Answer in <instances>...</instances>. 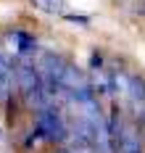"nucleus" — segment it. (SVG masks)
<instances>
[{
    "label": "nucleus",
    "instance_id": "obj_1",
    "mask_svg": "<svg viewBox=\"0 0 145 153\" xmlns=\"http://www.w3.org/2000/svg\"><path fill=\"white\" fill-rule=\"evenodd\" d=\"M13 79H16V95L21 98V103L27 111H37L40 106H45L50 98L48 87L42 82V74L37 69L34 58H24V61H13Z\"/></svg>",
    "mask_w": 145,
    "mask_h": 153
},
{
    "label": "nucleus",
    "instance_id": "obj_5",
    "mask_svg": "<svg viewBox=\"0 0 145 153\" xmlns=\"http://www.w3.org/2000/svg\"><path fill=\"white\" fill-rule=\"evenodd\" d=\"M16 95V79H13V61L0 48V106H8Z\"/></svg>",
    "mask_w": 145,
    "mask_h": 153
},
{
    "label": "nucleus",
    "instance_id": "obj_4",
    "mask_svg": "<svg viewBox=\"0 0 145 153\" xmlns=\"http://www.w3.org/2000/svg\"><path fill=\"white\" fill-rule=\"evenodd\" d=\"M5 48L11 61H24L37 56V37L29 34L27 29H8L5 32Z\"/></svg>",
    "mask_w": 145,
    "mask_h": 153
},
{
    "label": "nucleus",
    "instance_id": "obj_6",
    "mask_svg": "<svg viewBox=\"0 0 145 153\" xmlns=\"http://www.w3.org/2000/svg\"><path fill=\"white\" fill-rule=\"evenodd\" d=\"M34 8H40L42 13H64V0H32Z\"/></svg>",
    "mask_w": 145,
    "mask_h": 153
},
{
    "label": "nucleus",
    "instance_id": "obj_2",
    "mask_svg": "<svg viewBox=\"0 0 145 153\" xmlns=\"http://www.w3.org/2000/svg\"><path fill=\"white\" fill-rule=\"evenodd\" d=\"M34 127L45 137L48 145H66L69 143V116L55 100H48L45 106L34 111Z\"/></svg>",
    "mask_w": 145,
    "mask_h": 153
},
{
    "label": "nucleus",
    "instance_id": "obj_3",
    "mask_svg": "<svg viewBox=\"0 0 145 153\" xmlns=\"http://www.w3.org/2000/svg\"><path fill=\"white\" fill-rule=\"evenodd\" d=\"M119 92L127 98V106L135 116V122L140 124L145 119V79L140 74H124L119 76Z\"/></svg>",
    "mask_w": 145,
    "mask_h": 153
}]
</instances>
